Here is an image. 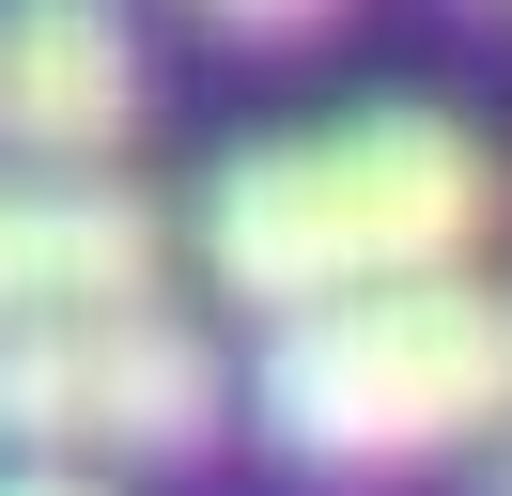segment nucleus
<instances>
[{
  "label": "nucleus",
  "instance_id": "2",
  "mask_svg": "<svg viewBox=\"0 0 512 496\" xmlns=\"http://www.w3.org/2000/svg\"><path fill=\"white\" fill-rule=\"evenodd\" d=\"M264 434L326 481L497 450L512 434V279H404V295L295 310L264 341Z\"/></svg>",
  "mask_w": 512,
  "mask_h": 496
},
{
  "label": "nucleus",
  "instance_id": "5",
  "mask_svg": "<svg viewBox=\"0 0 512 496\" xmlns=\"http://www.w3.org/2000/svg\"><path fill=\"white\" fill-rule=\"evenodd\" d=\"M156 202L109 171H0V341L16 326H94V310H156Z\"/></svg>",
  "mask_w": 512,
  "mask_h": 496
},
{
  "label": "nucleus",
  "instance_id": "8",
  "mask_svg": "<svg viewBox=\"0 0 512 496\" xmlns=\"http://www.w3.org/2000/svg\"><path fill=\"white\" fill-rule=\"evenodd\" d=\"M497 496H512V434H497Z\"/></svg>",
  "mask_w": 512,
  "mask_h": 496
},
{
  "label": "nucleus",
  "instance_id": "4",
  "mask_svg": "<svg viewBox=\"0 0 512 496\" xmlns=\"http://www.w3.org/2000/svg\"><path fill=\"white\" fill-rule=\"evenodd\" d=\"M140 109L156 78H140L125 0H0V155L16 171H109Z\"/></svg>",
  "mask_w": 512,
  "mask_h": 496
},
{
  "label": "nucleus",
  "instance_id": "3",
  "mask_svg": "<svg viewBox=\"0 0 512 496\" xmlns=\"http://www.w3.org/2000/svg\"><path fill=\"white\" fill-rule=\"evenodd\" d=\"M233 419V372L187 310H94V326L0 341V465L94 481V465H187Z\"/></svg>",
  "mask_w": 512,
  "mask_h": 496
},
{
  "label": "nucleus",
  "instance_id": "6",
  "mask_svg": "<svg viewBox=\"0 0 512 496\" xmlns=\"http://www.w3.org/2000/svg\"><path fill=\"white\" fill-rule=\"evenodd\" d=\"M187 16H218V31H311L326 0H187Z\"/></svg>",
  "mask_w": 512,
  "mask_h": 496
},
{
  "label": "nucleus",
  "instance_id": "1",
  "mask_svg": "<svg viewBox=\"0 0 512 496\" xmlns=\"http://www.w3.org/2000/svg\"><path fill=\"white\" fill-rule=\"evenodd\" d=\"M512 217V171L466 109H342V124H295V140L218 155L202 186V279L233 310H342V295H404V279H481Z\"/></svg>",
  "mask_w": 512,
  "mask_h": 496
},
{
  "label": "nucleus",
  "instance_id": "7",
  "mask_svg": "<svg viewBox=\"0 0 512 496\" xmlns=\"http://www.w3.org/2000/svg\"><path fill=\"white\" fill-rule=\"evenodd\" d=\"M0 496H109V481H47V465H0Z\"/></svg>",
  "mask_w": 512,
  "mask_h": 496
}]
</instances>
